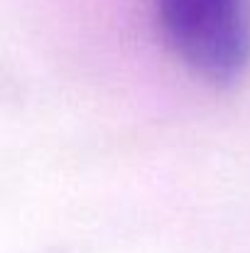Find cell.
<instances>
[{
  "instance_id": "cell-1",
  "label": "cell",
  "mask_w": 250,
  "mask_h": 253,
  "mask_svg": "<svg viewBox=\"0 0 250 253\" xmlns=\"http://www.w3.org/2000/svg\"><path fill=\"white\" fill-rule=\"evenodd\" d=\"M172 52L214 84L238 79L250 64L248 0H155Z\"/></svg>"
}]
</instances>
